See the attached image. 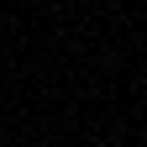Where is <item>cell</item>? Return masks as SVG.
Masks as SVG:
<instances>
[]
</instances>
